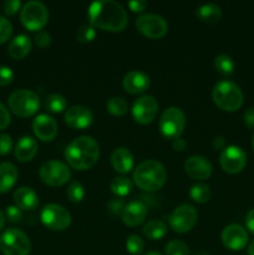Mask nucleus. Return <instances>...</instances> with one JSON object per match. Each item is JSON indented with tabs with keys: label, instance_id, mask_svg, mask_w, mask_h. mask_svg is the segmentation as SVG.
I'll return each instance as SVG.
<instances>
[{
	"label": "nucleus",
	"instance_id": "4",
	"mask_svg": "<svg viewBox=\"0 0 254 255\" xmlns=\"http://www.w3.org/2000/svg\"><path fill=\"white\" fill-rule=\"evenodd\" d=\"M213 102L223 111H237L243 105V92L241 87L231 80H221L212 90Z\"/></svg>",
	"mask_w": 254,
	"mask_h": 255
},
{
	"label": "nucleus",
	"instance_id": "3",
	"mask_svg": "<svg viewBox=\"0 0 254 255\" xmlns=\"http://www.w3.org/2000/svg\"><path fill=\"white\" fill-rule=\"evenodd\" d=\"M167 171L163 164L154 159L139 163L133 171V182L138 188L146 192H156L164 186Z\"/></svg>",
	"mask_w": 254,
	"mask_h": 255
},
{
	"label": "nucleus",
	"instance_id": "8",
	"mask_svg": "<svg viewBox=\"0 0 254 255\" xmlns=\"http://www.w3.org/2000/svg\"><path fill=\"white\" fill-rule=\"evenodd\" d=\"M21 24L30 31H41L49 21L47 7L40 1H27L20 14Z\"/></svg>",
	"mask_w": 254,
	"mask_h": 255
},
{
	"label": "nucleus",
	"instance_id": "33",
	"mask_svg": "<svg viewBox=\"0 0 254 255\" xmlns=\"http://www.w3.org/2000/svg\"><path fill=\"white\" fill-rule=\"evenodd\" d=\"M96 37V30L90 24H84L77 29L76 40L80 44H89L92 42Z\"/></svg>",
	"mask_w": 254,
	"mask_h": 255
},
{
	"label": "nucleus",
	"instance_id": "17",
	"mask_svg": "<svg viewBox=\"0 0 254 255\" xmlns=\"http://www.w3.org/2000/svg\"><path fill=\"white\" fill-rule=\"evenodd\" d=\"M32 131L42 142H51L57 134V122L50 115L40 114L34 119Z\"/></svg>",
	"mask_w": 254,
	"mask_h": 255
},
{
	"label": "nucleus",
	"instance_id": "40",
	"mask_svg": "<svg viewBox=\"0 0 254 255\" xmlns=\"http://www.w3.org/2000/svg\"><path fill=\"white\" fill-rule=\"evenodd\" d=\"M35 44L40 47V49H46L51 45V36L49 32L46 31H39L35 35Z\"/></svg>",
	"mask_w": 254,
	"mask_h": 255
},
{
	"label": "nucleus",
	"instance_id": "32",
	"mask_svg": "<svg viewBox=\"0 0 254 255\" xmlns=\"http://www.w3.org/2000/svg\"><path fill=\"white\" fill-rule=\"evenodd\" d=\"M234 67H236V65H234L233 59L231 56H228V55L221 54L214 59V69L219 74L228 76V75L233 74Z\"/></svg>",
	"mask_w": 254,
	"mask_h": 255
},
{
	"label": "nucleus",
	"instance_id": "53",
	"mask_svg": "<svg viewBox=\"0 0 254 255\" xmlns=\"http://www.w3.org/2000/svg\"><path fill=\"white\" fill-rule=\"evenodd\" d=\"M194 255H209V254L207 253V252H197V253Z\"/></svg>",
	"mask_w": 254,
	"mask_h": 255
},
{
	"label": "nucleus",
	"instance_id": "18",
	"mask_svg": "<svg viewBox=\"0 0 254 255\" xmlns=\"http://www.w3.org/2000/svg\"><path fill=\"white\" fill-rule=\"evenodd\" d=\"M149 85H151L149 76L146 72L139 71V70L127 72L122 80V86L125 91L131 95L143 94L149 89Z\"/></svg>",
	"mask_w": 254,
	"mask_h": 255
},
{
	"label": "nucleus",
	"instance_id": "43",
	"mask_svg": "<svg viewBox=\"0 0 254 255\" xmlns=\"http://www.w3.org/2000/svg\"><path fill=\"white\" fill-rule=\"evenodd\" d=\"M107 208H109L110 213L117 216V214H122V212H124V208H125V203L122 199L115 198V199H111V201L109 202V204H107Z\"/></svg>",
	"mask_w": 254,
	"mask_h": 255
},
{
	"label": "nucleus",
	"instance_id": "24",
	"mask_svg": "<svg viewBox=\"0 0 254 255\" xmlns=\"http://www.w3.org/2000/svg\"><path fill=\"white\" fill-rule=\"evenodd\" d=\"M32 47L31 39H30L27 35L20 34L17 36H15L14 39L10 41L9 47H7V51L9 55L15 60H21L24 57H26L30 54Z\"/></svg>",
	"mask_w": 254,
	"mask_h": 255
},
{
	"label": "nucleus",
	"instance_id": "1",
	"mask_svg": "<svg viewBox=\"0 0 254 255\" xmlns=\"http://www.w3.org/2000/svg\"><path fill=\"white\" fill-rule=\"evenodd\" d=\"M87 17L95 29L110 32L124 31L128 24V16L121 4L114 0H97L89 6Z\"/></svg>",
	"mask_w": 254,
	"mask_h": 255
},
{
	"label": "nucleus",
	"instance_id": "38",
	"mask_svg": "<svg viewBox=\"0 0 254 255\" xmlns=\"http://www.w3.org/2000/svg\"><path fill=\"white\" fill-rule=\"evenodd\" d=\"M12 149V138L6 133L0 134V156H6Z\"/></svg>",
	"mask_w": 254,
	"mask_h": 255
},
{
	"label": "nucleus",
	"instance_id": "25",
	"mask_svg": "<svg viewBox=\"0 0 254 255\" xmlns=\"http://www.w3.org/2000/svg\"><path fill=\"white\" fill-rule=\"evenodd\" d=\"M19 177L17 168L10 162L0 163V193H6L15 186Z\"/></svg>",
	"mask_w": 254,
	"mask_h": 255
},
{
	"label": "nucleus",
	"instance_id": "29",
	"mask_svg": "<svg viewBox=\"0 0 254 255\" xmlns=\"http://www.w3.org/2000/svg\"><path fill=\"white\" fill-rule=\"evenodd\" d=\"M44 106L47 111L59 114V112H62L64 110H66L67 100L60 94H50L45 97Z\"/></svg>",
	"mask_w": 254,
	"mask_h": 255
},
{
	"label": "nucleus",
	"instance_id": "49",
	"mask_svg": "<svg viewBox=\"0 0 254 255\" xmlns=\"http://www.w3.org/2000/svg\"><path fill=\"white\" fill-rule=\"evenodd\" d=\"M213 147L216 149H224L226 148V141L223 137H216L213 141Z\"/></svg>",
	"mask_w": 254,
	"mask_h": 255
},
{
	"label": "nucleus",
	"instance_id": "13",
	"mask_svg": "<svg viewBox=\"0 0 254 255\" xmlns=\"http://www.w3.org/2000/svg\"><path fill=\"white\" fill-rule=\"evenodd\" d=\"M158 114V102L152 95H143L134 101L132 106V116L141 125H148Z\"/></svg>",
	"mask_w": 254,
	"mask_h": 255
},
{
	"label": "nucleus",
	"instance_id": "35",
	"mask_svg": "<svg viewBox=\"0 0 254 255\" xmlns=\"http://www.w3.org/2000/svg\"><path fill=\"white\" fill-rule=\"evenodd\" d=\"M164 252H166V255H191L188 246L184 242L177 241V239L168 242Z\"/></svg>",
	"mask_w": 254,
	"mask_h": 255
},
{
	"label": "nucleus",
	"instance_id": "11",
	"mask_svg": "<svg viewBox=\"0 0 254 255\" xmlns=\"http://www.w3.org/2000/svg\"><path fill=\"white\" fill-rule=\"evenodd\" d=\"M198 213L197 209L191 204H181L169 216L168 222L169 227L173 229L176 233H188L196 226Z\"/></svg>",
	"mask_w": 254,
	"mask_h": 255
},
{
	"label": "nucleus",
	"instance_id": "23",
	"mask_svg": "<svg viewBox=\"0 0 254 255\" xmlns=\"http://www.w3.org/2000/svg\"><path fill=\"white\" fill-rule=\"evenodd\" d=\"M39 144L36 139L30 136H24L19 139L14 149L15 157L19 162H30L37 154Z\"/></svg>",
	"mask_w": 254,
	"mask_h": 255
},
{
	"label": "nucleus",
	"instance_id": "39",
	"mask_svg": "<svg viewBox=\"0 0 254 255\" xmlns=\"http://www.w3.org/2000/svg\"><path fill=\"white\" fill-rule=\"evenodd\" d=\"M14 71L9 66H0V86H7L14 80Z\"/></svg>",
	"mask_w": 254,
	"mask_h": 255
},
{
	"label": "nucleus",
	"instance_id": "37",
	"mask_svg": "<svg viewBox=\"0 0 254 255\" xmlns=\"http://www.w3.org/2000/svg\"><path fill=\"white\" fill-rule=\"evenodd\" d=\"M12 34V25L6 17L0 15V44H4Z\"/></svg>",
	"mask_w": 254,
	"mask_h": 255
},
{
	"label": "nucleus",
	"instance_id": "21",
	"mask_svg": "<svg viewBox=\"0 0 254 255\" xmlns=\"http://www.w3.org/2000/svg\"><path fill=\"white\" fill-rule=\"evenodd\" d=\"M111 164L115 171L120 174H127L134 167L133 154L128 148L119 147L111 153Z\"/></svg>",
	"mask_w": 254,
	"mask_h": 255
},
{
	"label": "nucleus",
	"instance_id": "52",
	"mask_svg": "<svg viewBox=\"0 0 254 255\" xmlns=\"http://www.w3.org/2000/svg\"><path fill=\"white\" fill-rule=\"evenodd\" d=\"M144 255H162V254L158 253V252H148V253Z\"/></svg>",
	"mask_w": 254,
	"mask_h": 255
},
{
	"label": "nucleus",
	"instance_id": "14",
	"mask_svg": "<svg viewBox=\"0 0 254 255\" xmlns=\"http://www.w3.org/2000/svg\"><path fill=\"white\" fill-rule=\"evenodd\" d=\"M219 164L226 173L237 174L246 167L247 156L241 147L228 146L221 152Z\"/></svg>",
	"mask_w": 254,
	"mask_h": 255
},
{
	"label": "nucleus",
	"instance_id": "44",
	"mask_svg": "<svg viewBox=\"0 0 254 255\" xmlns=\"http://www.w3.org/2000/svg\"><path fill=\"white\" fill-rule=\"evenodd\" d=\"M10 121H11V117H10L9 110L0 102V131L6 128L10 125Z\"/></svg>",
	"mask_w": 254,
	"mask_h": 255
},
{
	"label": "nucleus",
	"instance_id": "15",
	"mask_svg": "<svg viewBox=\"0 0 254 255\" xmlns=\"http://www.w3.org/2000/svg\"><path fill=\"white\" fill-rule=\"evenodd\" d=\"M65 124L72 129H85L91 126L94 121V114L91 110L82 105H75L69 107L64 115Z\"/></svg>",
	"mask_w": 254,
	"mask_h": 255
},
{
	"label": "nucleus",
	"instance_id": "51",
	"mask_svg": "<svg viewBox=\"0 0 254 255\" xmlns=\"http://www.w3.org/2000/svg\"><path fill=\"white\" fill-rule=\"evenodd\" d=\"M4 224H5V216L2 214V212H0V231L2 229Z\"/></svg>",
	"mask_w": 254,
	"mask_h": 255
},
{
	"label": "nucleus",
	"instance_id": "42",
	"mask_svg": "<svg viewBox=\"0 0 254 255\" xmlns=\"http://www.w3.org/2000/svg\"><path fill=\"white\" fill-rule=\"evenodd\" d=\"M6 218L11 223H17L22 219V211L16 206H9L6 208Z\"/></svg>",
	"mask_w": 254,
	"mask_h": 255
},
{
	"label": "nucleus",
	"instance_id": "6",
	"mask_svg": "<svg viewBox=\"0 0 254 255\" xmlns=\"http://www.w3.org/2000/svg\"><path fill=\"white\" fill-rule=\"evenodd\" d=\"M158 126L164 138L174 141L183 133L184 127H186V115L179 107H168L161 115Z\"/></svg>",
	"mask_w": 254,
	"mask_h": 255
},
{
	"label": "nucleus",
	"instance_id": "45",
	"mask_svg": "<svg viewBox=\"0 0 254 255\" xmlns=\"http://www.w3.org/2000/svg\"><path fill=\"white\" fill-rule=\"evenodd\" d=\"M148 6V2L144 1V0H132L128 2V7L133 12H142L147 9Z\"/></svg>",
	"mask_w": 254,
	"mask_h": 255
},
{
	"label": "nucleus",
	"instance_id": "50",
	"mask_svg": "<svg viewBox=\"0 0 254 255\" xmlns=\"http://www.w3.org/2000/svg\"><path fill=\"white\" fill-rule=\"evenodd\" d=\"M248 255H254V239L248 246Z\"/></svg>",
	"mask_w": 254,
	"mask_h": 255
},
{
	"label": "nucleus",
	"instance_id": "9",
	"mask_svg": "<svg viewBox=\"0 0 254 255\" xmlns=\"http://www.w3.org/2000/svg\"><path fill=\"white\" fill-rule=\"evenodd\" d=\"M39 176L42 183H45L46 186L61 187L69 182L71 172L64 162L51 159V161L42 163V166L40 167Z\"/></svg>",
	"mask_w": 254,
	"mask_h": 255
},
{
	"label": "nucleus",
	"instance_id": "16",
	"mask_svg": "<svg viewBox=\"0 0 254 255\" xmlns=\"http://www.w3.org/2000/svg\"><path fill=\"white\" fill-rule=\"evenodd\" d=\"M222 243L231 251H241L248 243V233L239 224H229L221 234Z\"/></svg>",
	"mask_w": 254,
	"mask_h": 255
},
{
	"label": "nucleus",
	"instance_id": "7",
	"mask_svg": "<svg viewBox=\"0 0 254 255\" xmlns=\"http://www.w3.org/2000/svg\"><path fill=\"white\" fill-rule=\"evenodd\" d=\"M0 251L4 255H29L31 242L17 228H9L0 236Z\"/></svg>",
	"mask_w": 254,
	"mask_h": 255
},
{
	"label": "nucleus",
	"instance_id": "19",
	"mask_svg": "<svg viewBox=\"0 0 254 255\" xmlns=\"http://www.w3.org/2000/svg\"><path fill=\"white\" fill-rule=\"evenodd\" d=\"M184 171L196 181L208 179L212 174V164L207 158L202 156H192L184 163Z\"/></svg>",
	"mask_w": 254,
	"mask_h": 255
},
{
	"label": "nucleus",
	"instance_id": "10",
	"mask_svg": "<svg viewBox=\"0 0 254 255\" xmlns=\"http://www.w3.org/2000/svg\"><path fill=\"white\" fill-rule=\"evenodd\" d=\"M40 219H41L42 224L45 227L55 232L65 231L71 224V214H70V212L65 207L55 203L46 204L41 209Z\"/></svg>",
	"mask_w": 254,
	"mask_h": 255
},
{
	"label": "nucleus",
	"instance_id": "30",
	"mask_svg": "<svg viewBox=\"0 0 254 255\" xmlns=\"http://www.w3.org/2000/svg\"><path fill=\"white\" fill-rule=\"evenodd\" d=\"M189 196L197 203L204 204L207 202H209V199L212 197V192L207 184L197 183L194 186H192L191 191H189Z\"/></svg>",
	"mask_w": 254,
	"mask_h": 255
},
{
	"label": "nucleus",
	"instance_id": "5",
	"mask_svg": "<svg viewBox=\"0 0 254 255\" xmlns=\"http://www.w3.org/2000/svg\"><path fill=\"white\" fill-rule=\"evenodd\" d=\"M9 109L19 117H30L40 107V97L32 90L20 89L12 92L7 100Z\"/></svg>",
	"mask_w": 254,
	"mask_h": 255
},
{
	"label": "nucleus",
	"instance_id": "46",
	"mask_svg": "<svg viewBox=\"0 0 254 255\" xmlns=\"http://www.w3.org/2000/svg\"><path fill=\"white\" fill-rule=\"evenodd\" d=\"M243 120L244 124L247 125V127L254 129V107H248V109L244 111Z\"/></svg>",
	"mask_w": 254,
	"mask_h": 255
},
{
	"label": "nucleus",
	"instance_id": "28",
	"mask_svg": "<svg viewBox=\"0 0 254 255\" xmlns=\"http://www.w3.org/2000/svg\"><path fill=\"white\" fill-rule=\"evenodd\" d=\"M132 187H133V184H132L131 179L124 176L115 177L110 183V189L117 197H126L127 194L131 193Z\"/></svg>",
	"mask_w": 254,
	"mask_h": 255
},
{
	"label": "nucleus",
	"instance_id": "41",
	"mask_svg": "<svg viewBox=\"0 0 254 255\" xmlns=\"http://www.w3.org/2000/svg\"><path fill=\"white\" fill-rule=\"evenodd\" d=\"M21 9V1L20 0H6L4 2V12L7 16H12Z\"/></svg>",
	"mask_w": 254,
	"mask_h": 255
},
{
	"label": "nucleus",
	"instance_id": "22",
	"mask_svg": "<svg viewBox=\"0 0 254 255\" xmlns=\"http://www.w3.org/2000/svg\"><path fill=\"white\" fill-rule=\"evenodd\" d=\"M14 202L21 211H34L39 206V196L30 187H20L14 192Z\"/></svg>",
	"mask_w": 254,
	"mask_h": 255
},
{
	"label": "nucleus",
	"instance_id": "48",
	"mask_svg": "<svg viewBox=\"0 0 254 255\" xmlns=\"http://www.w3.org/2000/svg\"><path fill=\"white\" fill-rule=\"evenodd\" d=\"M186 147H187V142L184 141V139H182L181 137L173 141V148L176 149V151L182 152V151H184V148H186Z\"/></svg>",
	"mask_w": 254,
	"mask_h": 255
},
{
	"label": "nucleus",
	"instance_id": "34",
	"mask_svg": "<svg viewBox=\"0 0 254 255\" xmlns=\"http://www.w3.org/2000/svg\"><path fill=\"white\" fill-rule=\"evenodd\" d=\"M67 197L72 203H80L85 198V188L80 182L74 181L69 184L66 191Z\"/></svg>",
	"mask_w": 254,
	"mask_h": 255
},
{
	"label": "nucleus",
	"instance_id": "2",
	"mask_svg": "<svg viewBox=\"0 0 254 255\" xmlns=\"http://www.w3.org/2000/svg\"><path fill=\"white\" fill-rule=\"evenodd\" d=\"M99 143L89 136L77 137L65 149V159L71 168L77 171L92 168L99 161Z\"/></svg>",
	"mask_w": 254,
	"mask_h": 255
},
{
	"label": "nucleus",
	"instance_id": "26",
	"mask_svg": "<svg viewBox=\"0 0 254 255\" xmlns=\"http://www.w3.org/2000/svg\"><path fill=\"white\" fill-rule=\"evenodd\" d=\"M196 16L204 24H217L222 17V10L216 4H204L196 10Z\"/></svg>",
	"mask_w": 254,
	"mask_h": 255
},
{
	"label": "nucleus",
	"instance_id": "27",
	"mask_svg": "<svg viewBox=\"0 0 254 255\" xmlns=\"http://www.w3.org/2000/svg\"><path fill=\"white\" fill-rule=\"evenodd\" d=\"M142 232L151 241H159L167 234V224L159 219H151L144 224Z\"/></svg>",
	"mask_w": 254,
	"mask_h": 255
},
{
	"label": "nucleus",
	"instance_id": "31",
	"mask_svg": "<svg viewBox=\"0 0 254 255\" xmlns=\"http://www.w3.org/2000/svg\"><path fill=\"white\" fill-rule=\"evenodd\" d=\"M106 110L109 114L114 115V116H122L128 111V104L124 97L114 96L107 101Z\"/></svg>",
	"mask_w": 254,
	"mask_h": 255
},
{
	"label": "nucleus",
	"instance_id": "47",
	"mask_svg": "<svg viewBox=\"0 0 254 255\" xmlns=\"http://www.w3.org/2000/svg\"><path fill=\"white\" fill-rule=\"evenodd\" d=\"M246 226L251 233L254 234V208H252L251 211L247 213L246 216Z\"/></svg>",
	"mask_w": 254,
	"mask_h": 255
},
{
	"label": "nucleus",
	"instance_id": "12",
	"mask_svg": "<svg viewBox=\"0 0 254 255\" xmlns=\"http://www.w3.org/2000/svg\"><path fill=\"white\" fill-rule=\"evenodd\" d=\"M136 27L149 39H162L168 31V24L157 14H143L137 17Z\"/></svg>",
	"mask_w": 254,
	"mask_h": 255
},
{
	"label": "nucleus",
	"instance_id": "20",
	"mask_svg": "<svg viewBox=\"0 0 254 255\" xmlns=\"http://www.w3.org/2000/svg\"><path fill=\"white\" fill-rule=\"evenodd\" d=\"M148 214L147 206L141 201H132L125 206L122 212V222L127 227H137L142 224Z\"/></svg>",
	"mask_w": 254,
	"mask_h": 255
},
{
	"label": "nucleus",
	"instance_id": "54",
	"mask_svg": "<svg viewBox=\"0 0 254 255\" xmlns=\"http://www.w3.org/2000/svg\"><path fill=\"white\" fill-rule=\"evenodd\" d=\"M252 147H253V151H254V133H253V137H252Z\"/></svg>",
	"mask_w": 254,
	"mask_h": 255
},
{
	"label": "nucleus",
	"instance_id": "36",
	"mask_svg": "<svg viewBox=\"0 0 254 255\" xmlns=\"http://www.w3.org/2000/svg\"><path fill=\"white\" fill-rule=\"evenodd\" d=\"M126 249L129 254L139 255L144 249V242L137 234H132L126 239Z\"/></svg>",
	"mask_w": 254,
	"mask_h": 255
}]
</instances>
